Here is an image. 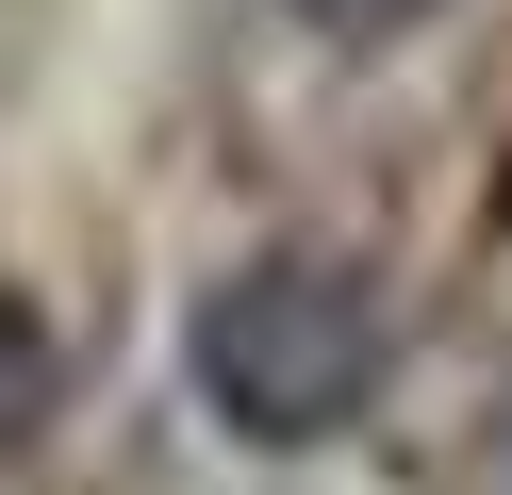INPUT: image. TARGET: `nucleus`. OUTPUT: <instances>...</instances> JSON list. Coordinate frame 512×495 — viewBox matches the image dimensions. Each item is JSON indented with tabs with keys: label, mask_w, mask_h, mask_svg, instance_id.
I'll return each mask as SVG.
<instances>
[{
	"label": "nucleus",
	"mask_w": 512,
	"mask_h": 495,
	"mask_svg": "<svg viewBox=\"0 0 512 495\" xmlns=\"http://www.w3.org/2000/svg\"><path fill=\"white\" fill-rule=\"evenodd\" d=\"M182 380H199V413L232 446H331L397 380V297H380V264L314 248V231L232 248L199 281V314H182Z\"/></svg>",
	"instance_id": "nucleus-1"
},
{
	"label": "nucleus",
	"mask_w": 512,
	"mask_h": 495,
	"mask_svg": "<svg viewBox=\"0 0 512 495\" xmlns=\"http://www.w3.org/2000/svg\"><path fill=\"white\" fill-rule=\"evenodd\" d=\"M479 462H496V495H512V380H496V429H479Z\"/></svg>",
	"instance_id": "nucleus-4"
},
{
	"label": "nucleus",
	"mask_w": 512,
	"mask_h": 495,
	"mask_svg": "<svg viewBox=\"0 0 512 495\" xmlns=\"http://www.w3.org/2000/svg\"><path fill=\"white\" fill-rule=\"evenodd\" d=\"M298 33H331V50H397L413 17H446V0H281Z\"/></svg>",
	"instance_id": "nucleus-3"
},
{
	"label": "nucleus",
	"mask_w": 512,
	"mask_h": 495,
	"mask_svg": "<svg viewBox=\"0 0 512 495\" xmlns=\"http://www.w3.org/2000/svg\"><path fill=\"white\" fill-rule=\"evenodd\" d=\"M50 413H67V330H50V314H34V297L0 281V462L34 446V429H50Z\"/></svg>",
	"instance_id": "nucleus-2"
}]
</instances>
